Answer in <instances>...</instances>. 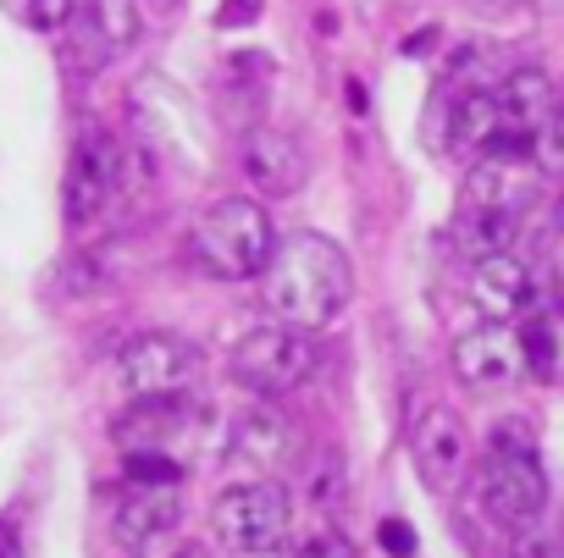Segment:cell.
Returning a JSON list of instances; mask_svg holds the SVG:
<instances>
[{
    "instance_id": "5",
    "label": "cell",
    "mask_w": 564,
    "mask_h": 558,
    "mask_svg": "<svg viewBox=\"0 0 564 558\" xmlns=\"http://www.w3.org/2000/svg\"><path fill=\"white\" fill-rule=\"evenodd\" d=\"M289 519H294V503H289V486L260 475V481H243V486H227L210 508V525H216V541L238 558H265L282 547L289 536Z\"/></svg>"
},
{
    "instance_id": "19",
    "label": "cell",
    "mask_w": 564,
    "mask_h": 558,
    "mask_svg": "<svg viewBox=\"0 0 564 558\" xmlns=\"http://www.w3.org/2000/svg\"><path fill=\"white\" fill-rule=\"evenodd\" d=\"M520 338V360H525V376L547 382L558 371V338H553V321L547 316H525V327H514Z\"/></svg>"
},
{
    "instance_id": "13",
    "label": "cell",
    "mask_w": 564,
    "mask_h": 558,
    "mask_svg": "<svg viewBox=\"0 0 564 558\" xmlns=\"http://www.w3.org/2000/svg\"><path fill=\"white\" fill-rule=\"evenodd\" d=\"M470 305L487 316V321H514L536 305V276L531 265L514 254V249H498V254H481L470 265Z\"/></svg>"
},
{
    "instance_id": "27",
    "label": "cell",
    "mask_w": 564,
    "mask_h": 558,
    "mask_svg": "<svg viewBox=\"0 0 564 558\" xmlns=\"http://www.w3.org/2000/svg\"><path fill=\"white\" fill-rule=\"evenodd\" d=\"M23 514H7L0 519V558H23Z\"/></svg>"
},
{
    "instance_id": "2",
    "label": "cell",
    "mask_w": 564,
    "mask_h": 558,
    "mask_svg": "<svg viewBox=\"0 0 564 558\" xmlns=\"http://www.w3.org/2000/svg\"><path fill=\"white\" fill-rule=\"evenodd\" d=\"M271 249H276V227H271L265 205L243 199V194L205 205L188 227V254L216 283H254L271 260Z\"/></svg>"
},
{
    "instance_id": "3",
    "label": "cell",
    "mask_w": 564,
    "mask_h": 558,
    "mask_svg": "<svg viewBox=\"0 0 564 558\" xmlns=\"http://www.w3.org/2000/svg\"><path fill=\"white\" fill-rule=\"evenodd\" d=\"M481 508L492 525L520 530L525 519H536L547 508V475L536 459V431L525 426V415H509L487 431V459H481Z\"/></svg>"
},
{
    "instance_id": "12",
    "label": "cell",
    "mask_w": 564,
    "mask_h": 558,
    "mask_svg": "<svg viewBox=\"0 0 564 558\" xmlns=\"http://www.w3.org/2000/svg\"><path fill=\"white\" fill-rule=\"evenodd\" d=\"M454 376L476 393H498L509 382L525 376V360H520V338L509 321H487L476 332H465L454 343Z\"/></svg>"
},
{
    "instance_id": "24",
    "label": "cell",
    "mask_w": 564,
    "mask_h": 558,
    "mask_svg": "<svg viewBox=\"0 0 564 558\" xmlns=\"http://www.w3.org/2000/svg\"><path fill=\"white\" fill-rule=\"evenodd\" d=\"M265 0H216V29H249L260 23Z\"/></svg>"
},
{
    "instance_id": "10",
    "label": "cell",
    "mask_w": 564,
    "mask_h": 558,
    "mask_svg": "<svg viewBox=\"0 0 564 558\" xmlns=\"http://www.w3.org/2000/svg\"><path fill=\"white\" fill-rule=\"evenodd\" d=\"M542 188V172L531 155H476L470 172H465V188H459V205L465 210H509V216H525V205L536 199Z\"/></svg>"
},
{
    "instance_id": "22",
    "label": "cell",
    "mask_w": 564,
    "mask_h": 558,
    "mask_svg": "<svg viewBox=\"0 0 564 558\" xmlns=\"http://www.w3.org/2000/svg\"><path fill=\"white\" fill-rule=\"evenodd\" d=\"M122 475L133 486H177L183 459H172V453H122Z\"/></svg>"
},
{
    "instance_id": "28",
    "label": "cell",
    "mask_w": 564,
    "mask_h": 558,
    "mask_svg": "<svg viewBox=\"0 0 564 558\" xmlns=\"http://www.w3.org/2000/svg\"><path fill=\"white\" fill-rule=\"evenodd\" d=\"M487 12H520V7H531V0H481Z\"/></svg>"
},
{
    "instance_id": "30",
    "label": "cell",
    "mask_w": 564,
    "mask_h": 558,
    "mask_svg": "<svg viewBox=\"0 0 564 558\" xmlns=\"http://www.w3.org/2000/svg\"><path fill=\"white\" fill-rule=\"evenodd\" d=\"M558 232H564V199H558Z\"/></svg>"
},
{
    "instance_id": "1",
    "label": "cell",
    "mask_w": 564,
    "mask_h": 558,
    "mask_svg": "<svg viewBox=\"0 0 564 558\" xmlns=\"http://www.w3.org/2000/svg\"><path fill=\"white\" fill-rule=\"evenodd\" d=\"M254 283H260V305L276 321L322 332L327 321L344 316V305L355 294V265L327 232L300 227L289 238H276V249H271V260Z\"/></svg>"
},
{
    "instance_id": "18",
    "label": "cell",
    "mask_w": 564,
    "mask_h": 558,
    "mask_svg": "<svg viewBox=\"0 0 564 558\" xmlns=\"http://www.w3.org/2000/svg\"><path fill=\"white\" fill-rule=\"evenodd\" d=\"M89 34L100 40V56H122L128 45H139L144 18H139L133 0H95V12H89Z\"/></svg>"
},
{
    "instance_id": "20",
    "label": "cell",
    "mask_w": 564,
    "mask_h": 558,
    "mask_svg": "<svg viewBox=\"0 0 564 558\" xmlns=\"http://www.w3.org/2000/svg\"><path fill=\"white\" fill-rule=\"evenodd\" d=\"M531 161L542 177H564V84H553V106L531 139Z\"/></svg>"
},
{
    "instance_id": "9",
    "label": "cell",
    "mask_w": 564,
    "mask_h": 558,
    "mask_svg": "<svg viewBox=\"0 0 564 558\" xmlns=\"http://www.w3.org/2000/svg\"><path fill=\"white\" fill-rule=\"evenodd\" d=\"M410 453H415L421 481H426L432 492H443V497L459 492L465 475H470V437H465L459 415L443 409V404L421 409V420L410 426Z\"/></svg>"
},
{
    "instance_id": "23",
    "label": "cell",
    "mask_w": 564,
    "mask_h": 558,
    "mask_svg": "<svg viewBox=\"0 0 564 558\" xmlns=\"http://www.w3.org/2000/svg\"><path fill=\"white\" fill-rule=\"evenodd\" d=\"M18 12H23V23H29V29L56 34V29H67V23H73V0H18Z\"/></svg>"
},
{
    "instance_id": "17",
    "label": "cell",
    "mask_w": 564,
    "mask_h": 558,
    "mask_svg": "<svg viewBox=\"0 0 564 558\" xmlns=\"http://www.w3.org/2000/svg\"><path fill=\"white\" fill-rule=\"evenodd\" d=\"M454 238H459V249L470 260H481V254H498V249H509L520 238V216H509V210H465L459 205Z\"/></svg>"
},
{
    "instance_id": "8",
    "label": "cell",
    "mask_w": 564,
    "mask_h": 558,
    "mask_svg": "<svg viewBox=\"0 0 564 558\" xmlns=\"http://www.w3.org/2000/svg\"><path fill=\"white\" fill-rule=\"evenodd\" d=\"M122 453H172L183 459L188 442L199 437V409L188 404V393H155V398H133L117 426H111Z\"/></svg>"
},
{
    "instance_id": "6",
    "label": "cell",
    "mask_w": 564,
    "mask_h": 558,
    "mask_svg": "<svg viewBox=\"0 0 564 558\" xmlns=\"http://www.w3.org/2000/svg\"><path fill=\"white\" fill-rule=\"evenodd\" d=\"M199 376V349L183 332L150 327L117 349V382L128 398H155V393H188Z\"/></svg>"
},
{
    "instance_id": "11",
    "label": "cell",
    "mask_w": 564,
    "mask_h": 558,
    "mask_svg": "<svg viewBox=\"0 0 564 558\" xmlns=\"http://www.w3.org/2000/svg\"><path fill=\"white\" fill-rule=\"evenodd\" d=\"M238 166H243V177H249V188H254L260 199H289V194H300V188H305V172H311L305 144H300L294 133H282V128H249Z\"/></svg>"
},
{
    "instance_id": "4",
    "label": "cell",
    "mask_w": 564,
    "mask_h": 558,
    "mask_svg": "<svg viewBox=\"0 0 564 558\" xmlns=\"http://www.w3.org/2000/svg\"><path fill=\"white\" fill-rule=\"evenodd\" d=\"M322 354H316V338L305 327H289V321H271V327H254L232 343L227 354V371L238 387L260 393V398H289L300 393L311 376H316Z\"/></svg>"
},
{
    "instance_id": "15",
    "label": "cell",
    "mask_w": 564,
    "mask_h": 558,
    "mask_svg": "<svg viewBox=\"0 0 564 558\" xmlns=\"http://www.w3.org/2000/svg\"><path fill=\"white\" fill-rule=\"evenodd\" d=\"M177 519H183V508H177L172 486H133L128 481V492L111 503V536L122 547H150V541L172 536Z\"/></svg>"
},
{
    "instance_id": "29",
    "label": "cell",
    "mask_w": 564,
    "mask_h": 558,
    "mask_svg": "<svg viewBox=\"0 0 564 558\" xmlns=\"http://www.w3.org/2000/svg\"><path fill=\"white\" fill-rule=\"evenodd\" d=\"M172 558H205V552H199V547H183V552H172Z\"/></svg>"
},
{
    "instance_id": "21",
    "label": "cell",
    "mask_w": 564,
    "mask_h": 558,
    "mask_svg": "<svg viewBox=\"0 0 564 558\" xmlns=\"http://www.w3.org/2000/svg\"><path fill=\"white\" fill-rule=\"evenodd\" d=\"M509 558H564V525L542 508L536 519H525L520 530H509Z\"/></svg>"
},
{
    "instance_id": "26",
    "label": "cell",
    "mask_w": 564,
    "mask_h": 558,
    "mask_svg": "<svg viewBox=\"0 0 564 558\" xmlns=\"http://www.w3.org/2000/svg\"><path fill=\"white\" fill-rule=\"evenodd\" d=\"M377 536H382V547H388L393 558H410V552H415V530H410L404 519H382Z\"/></svg>"
},
{
    "instance_id": "25",
    "label": "cell",
    "mask_w": 564,
    "mask_h": 558,
    "mask_svg": "<svg viewBox=\"0 0 564 558\" xmlns=\"http://www.w3.org/2000/svg\"><path fill=\"white\" fill-rule=\"evenodd\" d=\"M294 558H355V541L338 536V530H322V536H311Z\"/></svg>"
},
{
    "instance_id": "16",
    "label": "cell",
    "mask_w": 564,
    "mask_h": 558,
    "mask_svg": "<svg viewBox=\"0 0 564 558\" xmlns=\"http://www.w3.org/2000/svg\"><path fill=\"white\" fill-rule=\"evenodd\" d=\"M432 111H443V150L459 161L487 155V144L498 139V95L492 89H459L454 100H443Z\"/></svg>"
},
{
    "instance_id": "14",
    "label": "cell",
    "mask_w": 564,
    "mask_h": 558,
    "mask_svg": "<svg viewBox=\"0 0 564 558\" xmlns=\"http://www.w3.org/2000/svg\"><path fill=\"white\" fill-rule=\"evenodd\" d=\"M300 453V431H294V420L282 415L276 404H249L238 420H232V431H227V459L232 464H254V470H282Z\"/></svg>"
},
{
    "instance_id": "7",
    "label": "cell",
    "mask_w": 564,
    "mask_h": 558,
    "mask_svg": "<svg viewBox=\"0 0 564 558\" xmlns=\"http://www.w3.org/2000/svg\"><path fill=\"white\" fill-rule=\"evenodd\" d=\"M117 183H122V144H117V133L84 128L73 139V155H67V172H62V216H67V227H89L111 205Z\"/></svg>"
}]
</instances>
